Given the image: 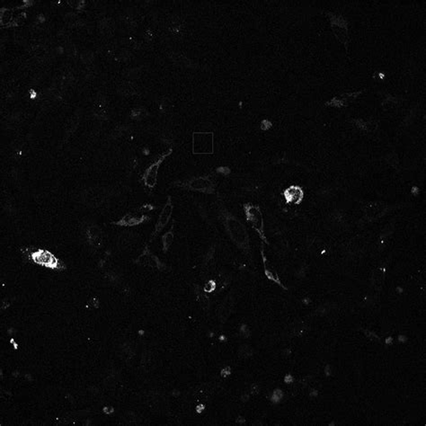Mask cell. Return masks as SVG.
<instances>
[{"instance_id":"obj_17","label":"cell","mask_w":426,"mask_h":426,"mask_svg":"<svg viewBox=\"0 0 426 426\" xmlns=\"http://www.w3.org/2000/svg\"><path fill=\"white\" fill-rule=\"evenodd\" d=\"M231 368L229 367V366H225L224 368H222V370H220V377L221 378H223V379H226V378H228L229 375L231 374Z\"/></svg>"},{"instance_id":"obj_11","label":"cell","mask_w":426,"mask_h":426,"mask_svg":"<svg viewBox=\"0 0 426 426\" xmlns=\"http://www.w3.org/2000/svg\"><path fill=\"white\" fill-rule=\"evenodd\" d=\"M261 255H262V259H263V271H264V274L267 277V279L268 280H271L272 282H274V283L277 284V285H279L280 288L284 289V290H287V287H285L282 282H281V280H280V277L278 275V273L276 272V271L273 270V268L269 264V262H268V259H267L266 256H265V254H264V251H263V244L261 245Z\"/></svg>"},{"instance_id":"obj_20","label":"cell","mask_w":426,"mask_h":426,"mask_svg":"<svg viewBox=\"0 0 426 426\" xmlns=\"http://www.w3.org/2000/svg\"><path fill=\"white\" fill-rule=\"evenodd\" d=\"M236 421H237V422H238V423H242V422H245V418L243 417L242 415H238V417L237 418V420H236Z\"/></svg>"},{"instance_id":"obj_13","label":"cell","mask_w":426,"mask_h":426,"mask_svg":"<svg viewBox=\"0 0 426 426\" xmlns=\"http://www.w3.org/2000/svg\"><path fill=\"white\" fill-rule=\"evenodd\" d=\"M175 238L174 235V224L172 225L171 228L168 230V232L163 235L162 237V245H163V252L166 254L168 253V250L170 248V246L172 245L173 241Z\"/></svg>"},{"instance_id":"obj_12","label":"cell","mask_w":426,"mask_h":426,"mask_svg":"<svg viewBox=\"0 0 426 426\" xmlns=\"http://www.w3.org/2000/svg\"><path fill=\"white\" fill-rule=\"evenodd\" d=\"M86 237L89 244L94 247H100L103 243L102 231L96 226H90L86 228Z\"/></svg>"},{"instance_id":"obj_15","label":"cell","mask_w":426,"mask_h":426,"mask_svg":"<svg viewBox=\"0 0 426 426\" xmlns=\"http://www.w3.org/2000/svg\"><path fill=\"white\" fill-rule=\"evenodd\" d=\"M282 397H283V392L281 391L280 389H275L273 393L271 394V401L273 403L280 402L282 399Z\"/></svg>"},{"instance_id":"obj_6","label":"cell","mask_w":426,"mask_h":426,"mask_svg":"<svg viewBox=\"0 0 426 426\" xmlns=\"http://www.w3.org/2000/svg\"><path fill=\"white\" fill-rule=\"evenodd\" d=\"M173 210H174V206H173L172 204V200H171V197H168V202L166 203L165 206L162 209V211L160 212L159 220L157 221V223L155 225V228H154L153 232L151 234V240L150 241H153L156 237L160 235V233L163 230L164 228H166V226L168 225L169 220L171 219Z\"/></svg>"},{"instance_id":"obj_9","label":"cell","mask_w":426,"mask_h":426,"mask_svg":"<svg viewBox=\"0 0 426 426\" xmlns=\"http://www.w3.org/2000/svg\"><path fill=\"white\" fill-rule=\"evenodd\" d=\"M304 191L299 185H290L284 190L283 196L285 202L288 204L299 205L302 203L304 198Z\"/></svg>"},{"instance_id":"obj_3","label":"cell","mask_w":426,"mask_h":426,"mask_svg":"<svg viewBox=\"0 0 426 426\" xmlns=\"http://www.w3.org/2000/svg\"><path fill=\"white\" fill-rule=\"evenodd\" d=\"M152 210H153V206L147 204L134 211L127 213L121 218V220L114 221L112 224L119 227H127V228L138 226L139 224L150 220V216L148 215V213H150Z\"/></svg>"},{"instance_id":"obj_18","label":"cell","mask_w":426,"mask_h":426,"mask_svg":"<svg viewBox=\"0 0 426 426\" xmlns=\"http://www.w3.org/2000/svg\"><path fill=\"white\" fill-rule=\"evenodd\" d=\"M240 332H241V335L243 336V337H245V338L250 336L249 328H248L247 326H245V325L242 326L241 328H240Z\"/></svg>"},{"instance_id":"obj_7","label":"cell","mask_w":426,"mask_h":426,"mask_svg":"<svg viewBox=\"0 0 426 426\" xmlns=\"http://www.w3.org/2000/svg\"><path fill=\"white\" fill-rule=\"evenodd\" d=\"M135 263L143 266L151 267L159 271H165V269L167 268L166 264L149 249L148 245L143 249L141 254L138 255V258L135 260Z\"/></svg>"},{"instance_id":"obj_19","label":"cell","mask_w":426,"mask_h":426,"mask_svg":"<svg viewBox=\"0 0 426 426\" xmlns=\"http://www.w3.org/2000/svg\"><path fill=\"white\" fill-rule=\"evenodd\" d=\"M103 413H105V414H112L113 412H114V409L112 406H104L103 408Z\"/></svg>"},{"instance_id":"obj_10","label":"cell","mask_w":426,"mask_h":426,"mask_svg":"<svg viewBox=\"0 0 426 426\" xmlns=\"http://www.w3.org/2000/svg\"><path fill=\"white\" fill-rule=\"evenodd\" d=\"M189 189L197 191L201 193L211 194L213 192V184L208 177H198L194 178L188 184Z\"/></svg>"},{"instance_id":"obj_16","label":"cell","mask_w":426,"mask_h":426,"mask_svg":"<svg viewBox=\"0 0 426 426\" xmlns=\"http://www.w3.org/2000/svg\"><path fill=\"white\" fill-rule=\"evenodd\" d=\"M216 289L215 280H210L207 281L204 286V293H211Z\"/></svg>"},{"instance_id":"obj_2","label":"cell","mask_w":426,"mask_h":426,"mask_svg":"<svg viewBox=\"0 0 426 426\" xmlns=\"http://www.w3.org/2000/svg\"><path fill=\"white\" fill-rule=\"evenodd\" d=\"M245 211V218L247 222H249L251 227L254 228L255 232L258 234L259 237L262 239L263 243L268 244L265 231H264V222L263 216L260 207L253 205L251 203H245L243 206Z\"/></svg>"},{"instance_id":"obj_1","label":"cell","mask_w":426,"mask_h":426,"mask_svg":"<svg viewBox=\"0 0 426 426\" xmlns=\"http://www.w3.org/2000/svg\"><path fill=\"white\" fill-rule=\"evenodd\" d=\"M224 225L229 237L237 247L247 252L250 249V239L245 226L230 214H226L224 217Z\"/></svg>"},{"instance_id":"obj_14","label":"cell","mask_w":426,"mask_h":426,"mask_svg":"<svg viewBox=\"0 0 426 426\" xmlns=\"http://www.w3.org/2000/svg\"><path fill=\"white\" fill-rule=\"evenodd\" d=\"M253 348L248 345H243L238 350V354L241 358H249L253 355Z\"/></svg>"},{"instance_id":"obj_8","label":"cell","mask_w":426,"mask_h":426,"mask_svg":"<svg viewBox=\"0 0 426 426\" xmlns=\"http://www.w3.org/2000/svg\"><path fill=\"white\" fill-rule=\"evenodd\" d=\"M171 152H172V151L170 150V151H168V152L164 153L163 155L161 156L160 158H159V160H157V161L154 162V163L151 164V166H150L149 168H147V170L145 171V173H144L143 177H142V180L144 181L145 185H146L147 186H149L150 188H153V187L155 186L156 184H157L158 173H159V169H160V165L163 163L164 160H165V159H166L168 155H170V154H171Z\"/></svg>"},{"instance_id":"obj_4","label":"cell","mask_w":426,"mask_h":426,"mask_svg":"<svg viewBox=\"0 0 426 426\" xmlns=\"http://www.w3.org/2000/svg\"><path fill=\"white\" fill-rule=\"evenodd\" d=\"M29 257L32 259L34 263L46 268H50L52 270L61 271L62 269H64L63 263H61L60 260L48 250H34L31 252Z\"/></svg>"},{"instance_id":"obj_5","label":"cell","mask_w":426,"mask_h":426,"mask_svg":"<svg viewBox=\"0 0 426 426\" xmlns=\"http://www.w3.org/2000/svg\"><path fill=\"white\" fill-rule=\"evenodd\" d=\"M193 146L194 154H211L213 152V134L211 132H194Z\"/></svg>"}]
</instances>
